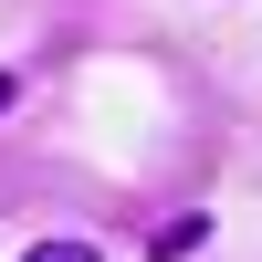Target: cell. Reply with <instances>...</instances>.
I'll list each match as a JSON object with an SVG mask.
<instances>
[{
  "instance_id": "obj_1",
  "label": "cell",
  "mask_w": 262,
  "mask_h": 262,
  "mask_svg": "<svg viewBox=\"0 0 262 262\" xmlns=\"http://www.w3.org/2000/svg\"><path fill=\"white\" fill-rule=\"evenodd\" d=\"M200 242H210L200 210H189V221H158V262H179V252H200Z\"/></svg>"
},
{
  "instance_id": "obj_2",
  "label": "cell",
  "mask_w": 262,
  "mask_h": 262,
  "mask_svg": "<svg viewBox=\"0 0 262 262\" xmlns=\"http://www.w3.org/2000/svg\"><path fill=\"white\" fill-rule=\"evenodd\" d=\"M21 262H105V252H95V242H32Z\"/></svg>"
},
{
  "instance_id": "obj_3",
  "label": "cell",
  "mask_w": 262,
  "mask_h": 262,
  "mask_svg": "<svg viewBox=\"0 0 262 262\" xmlns=\"http://www.w3.org/2000/svg\"><path fill=\"white\" fill-rule=\"evenodd\" d=\"M0 105H11V74H0Z\"/></svg>"
}]
</instances>
